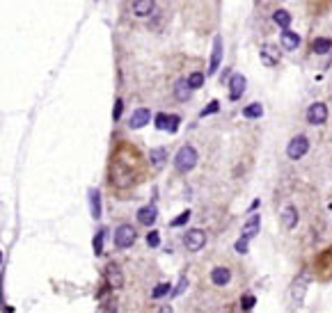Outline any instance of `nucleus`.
<instances>
[{
  "label": "nucleus",
  "mask_w": 332,
  "mask_h": 313,
  "mask_svg": "<svg viewBox=\"0 0 332 313\" xmlns=\"http://www.w3.org/2000/svg\"><path fill=\"white\" fill-rule=\"evenodd\" d=\"M174 167L183 174L193 172L195 167H197V151H195V147H190V144L181 147L179 151H177V156H174Z\"/></svg>",
  "instance_id": "nucleus-1"
},
{
  "label": "nucleus",
  "mask_w": 332,
  "mask_h": 313,
  "mask_svg": "<svg viewBox=\"0 0 332 313\" xmlns=\"http://www.w3.org/2000/svg\"><path fill=\"white\" fill-rule=\"evenodd\" d=\"M307 151H309V137H307V135H296V137H291V142L286 144V156L291 160L305 158Z\"/></svg>",
  "instance_id": "nucleus-2"
},
{
  "label": "nucleus",
  "mask_w": 332,
  "mask_h": 313,
  "mask_svg": "<svg viewBox=\"0 0 332 313\" xmlns=\"http://www.w3.org/2000/svg\"><path fill=\"white\" fill-rule=\"evenodd\" d=\"M328 121V105L326 103H312V105L307 107V124L309 126H321V124H326Z\"/></svg>",
  "instance_id": "nucleus-3"
},
{
  "label": "nucleus",
  "mask_w": 332,
  "mask_h": 313,
  "mask_svg": "<svg viewBox=\"0 0 332 313\" xmlns=\"http://www.w3.org/2000/svg\"><path fill=\"white\" fill-rule=\"evenodd\" d=\"M135 238H138V234H135V229L131 224H121L115 231V245L120 247V249H128L135 242Z\"/></svg>",
  "instance_id": "nucleus-4"
},
{
  "label": "nucleus",
  "mask_w": 332,
  "mask_h": 313,
  "mask_svg": "<svg viewBox=\"0 0 332 313\" xmlns=\"http://www.w3.org/2000/svg\"><path fill=\"white\" fill-rule=\"evenodd\" d=\"M204 245H206V234L202 229H190L183 235V247H186L188 252H199Z\"/></svg>",
  "instance_id": "nucleus-5"
},
{
  "label": "nucleus",
  "mask_w": 332,
  "mask_h": 313,
  "mask_svg": "<svg viewBox=\"0 0 332 313\" xmlns=\"http://www.w3.org/2000/svg\"><path fill=\"white\" fill-rule=\"evenodd\" d=\"M153 124H156V128H158V130L177 133V130H179V124H181V117H177V114H165V112H160L158 117L153 119Z\"/></svg>",
  "instance_id": "nucleus-6"
},
{
  "label": "nucleus",
  "mask_w": 332,
  "mask_h": 313,
  "mask_svg": "<svg viewBox=\"0 0 332 313\" xmlns=\"http://www.w3.org/2000/svg\"><path fill=\"white\" fill-rule=\"evenodd\" d=\"M245 87H247V80L243 74H234L229 78V99L232 101H239L243 94H245Z\"/></svg>",
  "instance_id": "nucleus-7"
},
{
  "label": "nucleus",
  "mask_w": 332,
  "mask_h": 313,
  "mask_svg": "<svg viewBox=\"0 0 332 313\" xmlns=\"http://www.w3.org/2000/svg\"><path fill=\"white\" fill-rule=\"evenodd\" d=\"M106 279H108V286L110 288H121L124 286V272L117 263H108L106 267Z\"/></svg>",
  "instance_id": "nucleus-8"
},
{
  "label": "nucleus",
  "mask_w": 332,
  "mask_h": 313,
  "mask_svg": "<svg viewBox=\"0 0 332 313\" xmlns=\"http://www.w3.org/2000/svg\"><path fill=\"white\" fill-rule=\"evenodd\" d=\"M220 62H222V39H220V37H215V39H213L211 60H209V76H215V74H218Z\"/></svg>",
  "instance_id": "nucleus-9"
},
{
  "label": "nucleus",
  "mask_w": 332,
  "mask_h": 313,
  "mask_svg": "<svg viewBox=\"0 0 332 313\" xmlns=\"http://www.w3.org/2000/svg\"><path fill=\"white\" fill-rule=\"evenodd\" d=\"M149 121H151V112H149L147 107H138V110L131 114V119H128V126H131L133 130H138V128H145Z\"/></svg>",
  "instance_id": "nucleus-10"
},
{
  "label": "nucleus",
  "mask_w": 332,
  "mask_h": 313,
  "mask_svg": "<svg viewBox=\"0 0 332 313\" xmlns=\"http://www.w3.org/2000/svg\"><path fill=\"white\" fill-rule=\"evenodd\" d=\"M279 44H282V48H284V51H298V46H300V34L293 32L291 27H289V30H282Z\"/></svg>",
  "instance_id": "nucleus-11"
},
{
  "label": "nucleus",
  "mask_w": 332,
  "mask_h": 313,
  "mask_svg": "<svg viewBox=\"0 0 332 313\" xmlns=\"http://www.w3.org/2000/svg\"><path fill=\"white\" fill-rule=\"evenodd\" d=\"M156 217H158V208L153 206V204H149V206H142L138 210V222H140V224H145V227H151L153 222H156Z\"/></svg>",
  "instance_id": "nucleus-12"
},
{
  "label": "nucleus",
  "mask_w": 332,
  "mask_h": 313,
  "mask_svg": "<svg viewBox=\"0 0 332 313\" xmlns=\"http://www.w3.org/2000/svg\"><path fill=\"white\" fill-rule=\"evenodd\" d=\"M153 7H156V2H153V0H133V14H135V16H140V19L149 16V14L153 12Z\"/></svg>",
  "instance_id": "nucleus-13"
},
{
  "label": "nucleus",
  "mask_w": 332,
  "mask_h": 313,
  "mask_svg": "<svg viewBox=\"0 0 332 313\" xmlns=\"http://www.w3.org/2000/svg\"><path fill=\"white\" fill-rule=\"evenodd\" d=\"M211 281L215 286H227L229 281H232V272H229V267H213L211 270Z\"/></svg>",
  "instance_id": "nucleus-14"
},
{
  "label": "nucleus",
  "mask_w": 332,
  "mask_h": 313,
  "mask_svg": "<svg viewBox=\"0 0 332 313\" xmlns=\"http://www.w3.org/2000/svg\"><path fill=\"white\" fill-rule=\"evenodd\" d=\"M282 222H284L286 229H293L298 224V210H296V206L286 204V206L282 208Z\"/></svg>",
  "instance_id": "nucleus-15"
},
{
  "label": "nucleus",
  "mask_w": 332,
  "mask_h": 313,
  "mask_svg": "<svg viewBox=\"0 0 332 313\" xmlns=\"http://www.w3.org/2000/svg\"><path fill=\"white\" fill-rule=\"evenodd\" d=\"M90 213H92L94 220H99L101 217V192L96 187L90 190Z\"/></svg>",
  "instance_id": "nucleus-16"
},
{
  "label": "nucleus",
  "mask_w": 332,
  "mask_h": 313,
  "mask_svg": "<svg viewBox=\"0 0 332 313\" xmlns=\"http://www.w3.org/2000/svg\"><path fill=\"white\" fill-rule=\"evenodd\" d=\"M259 229H261V217L254 215V217H250V220L243 224V235H245V238H254V235L259 234Z\"/></svg>",
  "instance_id": "nucleus-17"
},
{
  "label": "nucleus",
  "mask_w": 332,
  "mask_h": 313,
  "mask_svg": "<svg viewBox=\"0 0 332 313\" xmlns=\"http://www.w3.org/2000/svg\"><path fill=\"white\" fill-rule=\"evenodd\" d=\"M272 23L279 26L282 30H289L291 27V14L286 12V9H275L272 12Z\"/></svg>",
  "instance_id": "nucleus-18"
},
{
  "label": "nucleus",
  "mask_w": 332,
  "mask_h": 313,
  "mask_svg": "<svg viewBox=\"0 0 332 313\" xmlns=\"http://www.w3.org/2000/svg\"><path fill=\"white\" fill-rule=\"evenodd\" d=\"M190 92H193V89H190L186 78L177 80V85H174V96H177V101H188L190 99Z\"/></svg>",
  "instance_id": "nucleus-19"
},
{
  "label": "nucleus",
  "mask_w": 332,
  "mask_h": 313,
  "mask_svg": "<svg viewBox=\"0 0 332 313\" xmlns=\"http://www.w3.org/2000/svg\"><path fill=\"white\" fill-rule=\"evenodd\" d=\"M332 48V39H328V37H319V39H314L312 44V51L316 55H328Z\"/></svg>",
  "instance_id": "nucleus-20"
},
{
  "label": "nucleus",
  "mask_w": 332,
  "mask_h": 313,
  "mask_svg": "<svg viewBox=\"0 0 332 313\" xmlns=\"http://www.w3.org/2000/svg\"><path fill=\"white\" fill-rule=\"evenodd\" d=\"M149 160H151V167L160 169V167L165 165V160H167V151H165V149H151Z\"/></svg>",
  "instance_id": "nucleus-21"
},
{
  "label": "nucleus",
  "mask_w": 332,
  "mask_h": 313,
  "mask_svg": "<svg viewBox=\"0 0 332 313\" xmlns=\"http://www.w3.org/2000/svg\"><path fill=\"white\" fill-rule=\"evenodd\" d=\"M261 114H264V105H261V103H250V105L243 110V117H245V119H259Z\"/></svg>",
  "instance_id": "nucleus-22"
},
{
  "label": "nucleus",
  "mask_w": 332,
  "mask_h": 313,
  "mask_svg": "<svg viewBox=\"0 0 332 313\" xmlns=\"http://www.w3.org/2000/svg\"><path fill=\"white\" fill-rule=\"evenodd\" d=\"M277 53L272 51L271 46H264V51H261V62H264L266 67H272V64H277Z\"/></svg>",
  "instance_id": "nucleus-23"
},
{
  "label": "nucleus",
  "mask_w": 332,
  "mask_h": 313,
  "mask_svg": "<svg viewBox=\"0 0 332 313\" xmlns=\"http://www.w3.org/2000/svg\"><path fill=\"white\" fill-rule=\"evenodd\" d=\"M186 80H188V85H190V89H199V87L204 85L206 74H202V71H195V74H190Z\"/></svg>",
  "instance_id": "nucleus-24"
},
{
  "label": "nucleus",
  "mask_w": 332,
  "mask_h": 313,
  "mask_svg": "<svg viewBox=\"0 0 332 313\" xmlns=\"http://www.w3.org/2000/svg\"><path fill=\"white\" fill-rule=\"evenodd\" d=\"M170 293H172V286H170V284H158V286L153 288L151 297L153 300H160V297H165V295H170Z\"/></svg>",
  "instance_id": "nucleus-25"
},
{
  "label": "nucleus",
  "mask_w": 332,
  "mask_h": 313,
  "mask_svg": "<svg viewBox=\"0 0 332 313\" xmlns=\"http://www.w3.org/2000/svg\"><path fill=\"white\" fill-rule=\"evenodd\" d=\"M103 238H106V229H99L96 235H94V254L103 252Z\"/></svg>",
  "instance_id": "nucleus-26"
},
{
  "label": "nucleus",
  "mask_w": 332,
  "mask_h": 313,
  "mask_svg": "<svg viewBox=\"0 0 332 313\" xmlns=\"http://www.w3.org/2000/svg\"><path fill=\"white\" fill-rule=\"evenodd\" d=\"M218 110H220V101L213 99L211 103H209V105H204V110L199 112V117H211V114H215Z\"/></svg>",
  "instance_id": "nucleus-27"
},
{
  "label": "nucleus",
  "mask_w": 332,
  "mask_h": 313,
  "mask_svg": "<svg viewBox=\"0 0 332 313\" xmlns=\"http://www.w3.org/2000/svg\"><path fill=\"white\" fill-rule=\"evenodd\" d=\"M188 220H190V210H183V213L177 215V217H174V220L170 222V227H174V229H177V227H183V224H186Z\"/></svg>",
  "instance_id": "nucleus-28"
},
{
  "label": "nucleus",
  "mask_w": 332,
  "mask_h": 313,
  "mask_svg": "<svg viewBox=\"0 0 332 313\" xmlns=\"http://www.w3.org/2000/svg\"><path fill=\"white\" fill-rule=\"evenodd\" d=\"M121 114H124V101L117 99V101H115V107H113V119H115V121H120V119H121Z\"/></svg>",
  "instance_id": "nucleus-29"
},
{
  "label": "nucleus",
  "mask_w": 332,
  "mask_h": 313,
  "mask_svg": "<svg viewBox=\"0 0 332 313\" xmlns=\"http://www.w3.org/2000/svg\"><path fill=\"white\" fill-rule=\"evenodd\" d=\"M254 304H257V300H254V295H245V297L241 300V309H243V311H250V309H252Z\"/></svg>",
  "instance_id": "nucleus-30"
},
{
  "label": "nucleus",
  "mask_w": 332,
  "mask_h": 313,
  "mask_svg": "<svg viewBox=\"0 0 332 313\" xmlns=\"http://www.w3.org/2000/svg\"><path fill=\"white\" fill-rule=\"evenodd\" d=\"M247 242H250V238L241 235V238L236 240V245H234V247H236V252H239V254H245V252H247Z\"/></svg>",
  "instance_id": "nucleus-31"
},
{
  "label": "nucleus",
  "mask_w": 332,
  "mask_h": 313,
  "mask_svg": "<svg viewBox=\"0 0 332 313\" xmlns=\"http://www.w3.org/2000/svg\"><path fill=\"white\" fill-rule=\"evenodd\" d=\"M291 290H293V295H296V300L300 302V300H302V295H305V281H298Z\"/></svg>",
  "instance_id": "nucleus-32"
},
{
  "label": "nucleus",
  "mask_w": 332,
  "mask_h": 313,
  "mask_svg": "<svg viewBox=\"0 0 332 313\" xmlns=\"http://www.w3.org/2000/svg\"><path fill=\"white\" fill-rule=\"evenodd\" d=\"M147 245H149V247H158V245H160V235H158V231H151V234L147 235Z\"/></svg>",
  "instance_id": "nucleus-33"
},
{
  "label": "nucleus",
  "mask_w": 332,
  "mask_h": 313,
  "mask_svg": "<svg viewBox=\"0 0 332 313\" xmlns=\"http://www.w3.org/2000/svg\"><path fill=\"white\" fill-rule=\"evenodd\" d=\"M186 286H188V279H186V277H183V279L179 281V286L174 288V290H172V293H170V295H172V297H179V295L183 293V290H186Z\"/></svg>",
  "instance_id": "nucleus-34"
},
{
  "label": "nucleus",
  "mask_w": 332,
  "mask_h": 313,
  "mask_svg": "<svg viewBox=\"0 0 332 313\" xmlns=\"http://www.w3.org/2000/svg\"><path fill=\"white\" fill-rule=\"evenodd\" d=\"M257 208H259V199H254V204H252V206H250V213H254Z\"/></svg>",
  "instance_id": "nucleus-35"
},
{
  "label": "nucleus",
  "mask_w": 332,
  "mask_h": 313,
  "mask_svg": "<svg viewBox=\"0 0 332 313\" xmlns=\"http://www.w3.org/2000/svg\"><path fill=\"white\" fill-rule=\"evenodd\" d=\"M158 313H172V309H170V307H163Z\"/></svg>",
  "instance_id": "nucleus-36"
},
{
  "label": "nucleus",
  "mask_w": 332,
  "mask_h": 313,
  "mask_svg": "<svg viewBox=\"0 0 332 313\" xmlns=\"http://www.w3.org/2000/svg\"><path fill=\"white\" fill-rule=\"evenodd\" d=\"M0 263H2V252H0Z\"/></svg>",
  "instance_id": "nucleus-37"
}]
</instances>
